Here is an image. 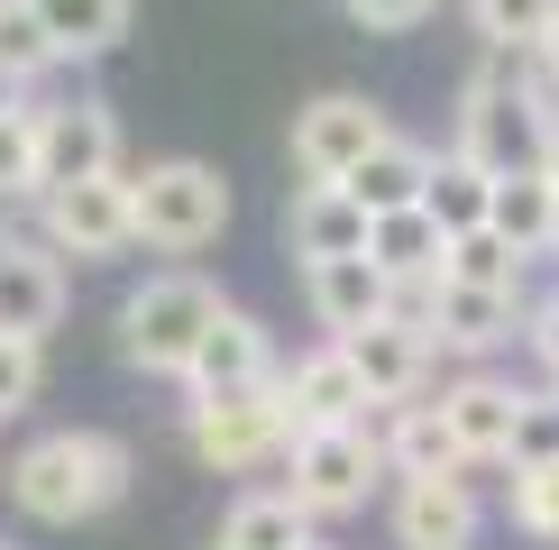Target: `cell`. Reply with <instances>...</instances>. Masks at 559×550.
<instances>
[{
  "label": "cell",
  "mask_w": 559,
  "mask_h": 550,
  "mask_svg": "<svg viewBox=\"0 0 559 550\" xmlns=\"http://www.w3.org/2000/svg\"><path fill=\"white\" fill-rule=\"evenodd\" d=\"M550 129H559L550 74L486 46V64L468 74V92H459V138L450 147L468 156V166H486V175H532V166H550Z\"/></svg>",
  "instance_id": "cell-1"
},
{
  "label": "cell",
  "mask_w": 559,
  "mask_h": 550,
  "mask_svg": "<svg viewBox=\"0 0 559 550\" xmlns=\"http://www.w3.org/2000/svg\"><path fill=\"white\" fill-rule=\"evenodd\" d=\"M129 477H138V458L120 431H37L28 450L10 458V504L28 523H92V514H110V504L129 495Z\"/></svg>",
  "instance_id": "cell-2"
},
{
  "label": "cell",
  "mask_w": 559,
  "mask_h": 550,
  "mask_svg": "<svg viewBox=\"0 0 559 550\" xmlns=\"http://www.w3.org/2000/svg\"><path fill=\"white\" fill-rule=\"evenodd\" d=\"M221 312H229V303L202 285L193 266H166V275H147V285L120 294V358L147 367V376H175V385H183V367H193L202 331H212Z\"/></svg>",
  "instance_id": "cell-3"
},
{
  "label": "cell",
  "mask_w": 559,
  "mask_h": 550,
  "mask_svg": "<svg viewBox=\"0 0 559 550\" xmlns=\"http://www.w3.org/2000/svg\"><path fill=\"white\" fill-rule=\"evenodd\" d=\"M129 202H138V248H156V258H202L229 229V175L202 166V156H156V166H138Z\"/></svg>",
  "instance_id": "cell-4"
},
{
  "label": "cell",
  "mask_w": 559,
  "mask_h": 550,
  "mask_svg": "<svg viewBox=\"0 0 559 550\" xmlns=\"http://www.w3.org/2000/svg\"><path fill=\"white\" fill-rule=\"evenodd\" d=\"M183 450L212 477H248V468H285L294 450V412L285 385H239V395H193L183 404Z\"/></svg>",
  "instance_id": "cell-5"
},
{
  "label": "cell",
  "mask_w": 559,
  "mask_h": 550,
  "mask_svg": "<svg viewBox=\"0 0 559 550\" xmlns=\"http://www.w3.org/2000/svg\"><path fill=\"white\" fill-rule=\"evenodd\" d=\"M385 450H377V422H340V431H294L285 450V495L302 504L312 523H340V514H367V495L385 487Z\"/></svg>",
  "instance_id": "cell-6"
},
{
  "label": "cell",
  "mask_w": 559,
  "mask_h": 550,
  "mask_svg": "<svg viewBox=\"0 0 559 550\" xmlns=\"http://www.w3.org/2000/svg\"><path fill=\"white\" fill-rule=\"evenodd\" d=\"M394 312H413V321L440 339V358H468V367H486L496 349H514V331L532 321L523 294H504V285H459V275H440V285H404V294H394Z\"/></svg>",
  "instance_id": "cell-7"
},
{
  "label": "cell",
  "mask_w": 559,
  "mask_h": 550,
  "mask_svg": "<svg viewBox=\"0 0 559 550\" xmlns=\"http://www.w3.org/2000/svg\"><path fill=\"white\" fill-rule=\"evenodd\" d=\"M385 138H394L385 101H367V92H312L294 110V175L302 183H348Z\"/></svg>",
  "instance_id": "cell-8"
},
{
  "label": "cell",
  "mask_w": 559,
  "mask_h": 550,
  "mask_svg": "<svg viewBox=\"0 0 559 550\" xmlns=\"http://www.w3.org/2000/svg\"><path fill=\"white\" fill-rule=\"evenodd\" d=\"M37 239L56 258H129L138 248V202H129V175H92V183H64V193L37 202Z\"/></svg>",
  "instance_id": "cell-9"
},
{
  "label": "cell",
  "mask_w": 559,
  "mask_h": 550,
  "mask_svg": "<svg viewBox=\"0 0 559 550\" xmlns=\"http://www.w3.org/2000/svg\"><path fill=\"white\" fill-rule=\"evenodd\" d=\"M440 412H450V441H459V458H468V468H514L532 385L496 376V367H468V376L440 385Z\"/></svg>",
  "instance_id": "cell-10"
},
{
  "label": "cell",
  "mask_w": 559,
  "mask_h": 550,
  "mask_svg": "<svg viewBox=\"0 0 559 550\" xmlns=\"http://www.w3.org/2000/svg\"><path fill=\"white\" fill-rule=\"evenodd\" d=\"M120 175V110L110 101H37V202L64 183Z\"/></svg>",
  "instance_id": "cell-11"
},
{
  "label": "cell",
  "mask_w": 559,
  "mask_h": 550,
  "mask_svg": "<svg viewBox=\"0 0 559 550\" xmlns=\"http://www.w3.org/2000/svg\"><path fill=\"white\" fill-rule=\"evenodd\" d=\"M385 533H394V550H477L486 541L477 477H394Z\"/></svg>",
  "instance_id": "cell-12"
},
{
  "label": "cell",
  "mask_w": 559,
  "mask_h": 550,
  "mask_svg": "<svg viewBox=\"0 0 559 550\" xmlns=\"http://www.w3.org/2000/svg\"><path fill=\"white\" fill-rule=\"evenodd\" d=\"M348 367L367 376V404H423L431 395V376H440V339L423 331L413 312H385V321H367V331H348L340 339Z\"/></svg>",
  "instance_id": "cell-13"
},
{
  "label": "cell",
  "mask_w": 559,
  "mask_h": 550,
  "mask_svg": "<svg viewBox=\"0 0 559 550\" xmlns=\"http://www.w3.org/2000/svg\"><path fill=\"white\" fill-rule=\"evenodd\" d=\"M275 376H285V367H275V339H266V321L229 303V312L212 321V331H202L193 367H183V395H239V385H275Z\"/></svg>",
  "instance_id": "cell-14"
},
{
  "label": "cell",
  "mask_w": 559,
  "mask_h": 550,
  "mask_svg": "<svg viewBox=\"0 0 559 550\" xmlns=\"http://www.w3.org/2000/svg\"><path fill=\"white\" fill-rule=\"evenodd\" d=\"M56 321H64V258L46 239H0V331L46 349Z\"/></svg>",
  "instance_id": "cell-15"
},
{
  "label": "cell",
  "mask_w": 559,
  "mask_h": 550,
  "mask_svg": "<svg viewBox=\"0 0 559 550\" xmlns=\"http://www.w3.org/2000/svg\"><path fill=\"white\" fill-rule=\"evenodd\" d=\"M285 412H294V431H340V422H367V376L348 367L340 339H321V349H302L285 376Z\"/></svg>",
  "instance_id": "cell-16"
},
{
  "label": "cell",
  "mask_w": 559,
  "mask_h": 550,
  "mask_svg": "<svg viewBox=\"0 0 559 550\" xmlns=\"http://www.w3.org/2000/svg\"><path fill=\"white\" fill-rule=\"evenodd\" d=\"M302 303H312V321L331 339H348L394 312V275L377 258H321V266H302Z\"/></svg>",
  "instance_id": "cell-17"
},
{
  "label": "cell",
  "mask_w": 559,
  "mask_h": 550,
  "mask_svg": "<svg viewBox=\"0 0 559 550\" xmlns=\"http://www.w3.org/2000/svg\"><path fill=\"white\" fill-rule=\"evenodd\" d=\"M285 248L302 266H321V258H367V212H358V193L348 183H294V202H285Z\"/></svg>",
  "instance_id": "cell-18"
},
{
  "label": "cell",
  "mask_w": 559,
  "mask_h": 550,
  "mask_svg": "<svg viewBox=\"0 0 559 550\" xmlns=\"http://www.w3.org/2000/svg\"><path fill=\"white\" fill-rule=\"evenodd\" d=\"M377 450H385L394 477H468V458H459V441H450V412H440V395L385 404V412H377Z\"/></svg>",
  "instance_id": "cell-19"
},
{
  "label": "cell",
  "mask_w": 559,
  "mask_h": 550,
  "mask_svg": "<svg viewBox=\"0 0 559 550\" xmlns=\"http://www.w3.org/2000/svg\"><path fill=\"white\" fill-rule=\"evenodd\" d=\"M367 258L394 275V294H404V285H440V266H450V229H440L423 202H413V212H377V220H367Z\"/></svg>",
  "instance_id": "cell-20"
},
{
  "label": "cell",
  "mask_w": 559,
  "mask_h": 550,
  "mask_svg": "<svg viewBox=\"0 0 559 550\" xmlns=\"http://www.w3.org/2000/svg\"><path fill=\"white\" fill-rule=\"evenodd\" d=\"M431 166H440V156L423 147V138H404V129H394L385 147L367 156L358 175H348V193H358V212H367V220H377V212H413V202L431 193Z\"/></svg>",
  "instance_id": "cell-21"
},
{
  "label": "cell",
  "mask_w": 559,
  "mask_h": 550,
  "mask_svg": "<svg viewBox=\"0 0 559 550\" xmlns=\"http://www.w3.org/2000/svg\"><path fill=\"white\" fill-rule=\"evenodd\" d=\"M302 541H312V514L285 487H248L221 514V550H302Z\"/></svg>",
  "instance_id": "cell-22"
},
{
  "label": "cell",
  "mask_w": 559,
  "mask_h": 550,
  "mask_svg": "<svg viewBox=\"0 0 559 550\" xmlns=\"http://www.w3.org/2000/svg\"><path fill=\"white\" fill-rule=\"evenodd\" d=\"M496 183L504 175H486V166H468V156H440L431 166V193H423V212L450 229V239H468V229H496Z\"/></svg>",
  "instance_id": "cell-23"
},
{
  "label": "cell",
  "mask_w": 559,
  "mask_h": 550,
  "mask_svg": "<svg viewBox=\"0 0 559 550\" xmlns=\"http://www.w3.org/2000/svg\"><path fill=\"white\" fill-rule=\"evenodd\" d=\"M37 10H46L56 56H64V64H92V56H110V46L129 37V10H138V0H37Z\"/></svg>",
  "instance_id": "cell-24"
},
{
  "label": "cell",
  "mask_w": 559,
  "mask_h": 550,
  "mask_svg": "<svg viewBox=\"0 0 559 550\" xmlns=\"http://www.w3.org/2000/svg\"><path fill=\"white\" fill-rule=\"evenodd\" d=\"M496 229L523 248V258H550V229H559V175H550V166L504 175V183H496Z\"/></svg>",
  "instance_id": "cell-25"
},
{
  "label": "cell",
  "mask_w": 559,
  "mask_h": 550,
  "mask_svg": "<svg viewBox=\"0 0 559 550\" xmlns=\"http://www.w3.org/2000/svg\"><path fill=\"white\" fill-rule=\"evenodd\" d=\"M468 28L496 56H542V37L559 28V0H468Z\"/></svg>",
  "instance_id": "cell-26"
},
{
  "label": "cell",
  "mask_w": 559,
  "mask_h": 550,
  "mask_svg": "<svg viewBox=\"0 0 559 550\" xmlns=\"http://www.w3.org/2000/svg\"><path fill=\"white\" fill-rule=\"evenodd\" d=\"M56 37H46V10L37 0H0V74H10L19 92H28L37 74H56Z\"/></svg>",
  "instance_id": "cell-27"
},
{
  "label": "cell",
  "mask_w": 559,
  "mask_h": 550,
  "mask_svg": "<svg viewBox=\"0 0 559 550\" xmlns=\"http://www.w3.org/2000/svg\"><path fill=\"white\" fill-rule=\"evenodd\" d=\"M504 523H514L523 541L559 550V458H532V468L504 477Z\"/></svg>",
  "instance_id": "cell-28"
},
{
  "label": "cell",
  "mask_w": 559,
  "mask_h": 550,
  "mask_svg": "<svg viewBox=\"0 0 559 550\" xmlns=\"http://www.w3.org/2000/svg\"><path fill=\"white\" fill-rule=\"evenodd\" d=\"M440 275H459V285H504V294H523V275H532V258L504 229H468V239H450V266Z\"/></svg>",
  "instance_id": "cell-29"
},
{
  "label": "cell",
  "mask_w": 559,
  "mask_h": 550,
  "mask_svg": "<svg viewBox=\"0 0 559 550\" xmlns=\"http://www.w3.org/2000/svg\"><path fill=\"white\" fill-rule=\"evenodd\" d=\"M0 202H37V101L0 110Z\"/></svg>",
  "instance_id": "cell-30"
},
{
  "label": "cell",
  "mask_w": 559,
  "mask_h": 550,
  "mask_svg": "<svg viewBox=\"0 0 559 550\" xmlns=\"http://www.w3.org/2000/svg\"><path fill=\"white\" fill-rule=\"evenodd\" d=\"M37 404V339H10L0 331V422Z\"/></svg>",
  "instance_id": "cell-31"
},
{
  "label": "cell",
  "mask_w": 559,
  "mask_h": 550,
  "mask_svg": "<svg viewBox=\"0 0 559 550\" xmlns=\"http://www.w3.org/2000/svg\"><path fill=\"white\" fill-rule=\"evenodd\" d=\"M358 28H377V37H404V28H423V19L440 10V0H340Z\"/></svg>",
  "instance_id": "cell-32"
},
{
  "label": "cell",
  "mask_w": 559,
  "mask_h": 550,
  "mask_svg": "<svg viewBox=\"0 0 559 550\" xmlns=\"http://www.w3.org/2000/svg\"><path fill=\"white\" fill-rule=\"evenodd\" d=\"M532 458H559V385H550V395H532V412H523L514 468H532Z\"/></svg>",
  "instance_id": "cell-33"
},
{
  "label": "cell",
  "mask_w": 559,
  "mask_h": 550,
  "mask_svg": "<svg viewBox=\"0 0 559 550\" xmlns=\"http://www.w3.org/2000/svg\"><path fill=\"white\" fill-rule=\"evenodd\" d=\"M523 339H532V358H542V376L559 385V294H550V303H532V321H523Z\"/></svg>",
  "instance_id": "cell-34"
},
{
  "label": "cell",
  "mask_w": 559,
  "mask_h": 550,
  "mask_svg": "<svg viewBox=\"0 0 559 550\" xmlns=\"http://www.w3.org/2000/svg\"><path fill=\"white\" fill-rule=\"evenodd\" d=\"M532 64H542V74H550V92H559V28L542 37V56H532Z\"/></svg>",
  "instance_id": "cell-35"
},
{
  "label": "cell",
  "mask_w": 559,
  "mask_h": 550,
  "mask_svg": "<svg viewBox=\"0 0 559 550\" xmlns=\"http://www.w3.org/2000/svg\"><path fill=\"white\" fill-rule=\"evenodd\" d=\"M10 101H19V83H10V74H0V110H10Z\"/></svg>",
  "instance_id": "cell-36"
},
{
  "label": "cell",
  "mask_w": 559,
  "mask_h": 550,
  "mask_svg": "<svg viewBox=\"0 0 559 550\" xmlns=\"http://www.w3.org/2000/svg\"><path fill=\"white\" fill-rule=\"evenodd\" d=\"M302 550H340V541H331V533H312V541H302Z\"/></svg>",
  "instance_id": "cell-37"
},
{
  "label": "cell",
  "mask_w": 559,
  "mask_h": 550,
  "mask_svg": "<svg viewBox=\"0 0 559 550\" xmlns=\"http://www.w3.org/2000/svg\"><path fill=\"white\" fill-rule=\"evenodd\" d=\"M550 175H559V129H550Z\"/></svg>",
  "instance_id": "cell-38"
},
{
  "label": "cell",
  "mask_w": 559,
  "mask_h": 550,
  "mask_svg": "<svg viewBox=\"0 0 559 550\" xmlns=\"http://www.w3.org/2000/svg\"><path fill=\"white\" fill-rule=\"evenodd\" d=\"M550 258H559V229H550Z\"/></svg>",
  "instance_id": "cell-39"
},
{
  "label": "cell",
  "mask_w": 559,
  "mask_h": 550,
  "mask_svg": "<svg viewBox=\"0 0 559 550\" xmlns=\"http://www.w3.org/2000/svg\"><path fill=\"white\" fill-rule=\"evenodd\" d=\"M0 550H19V541H0Z\"/></svg>",
  "instance_id": "cell-40"
},
{
  "label": "cell",
  "mask_w": 559,
  "mask_h": 550,
  "mask_svg": "<svg viewBox=\"0 0 559 550\" xmlns=\"http://www.w3.org/2000/svg\"><path fill=\"white\" fill-rule=\"evenodd\" d=\"M212 550H221V541H212Z\"/></svg>",
  "instance_id": "cell-41"
}]
</instances>
